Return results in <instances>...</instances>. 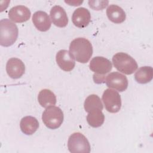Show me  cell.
Instances as JSON below:
<instances>
[{"label":"cell","instance_id":"1","mask_svg":"<svg viewBox=\"0 0 153 153\" xmlns=\"http://www.w3.org/2000/svg\"><path fill=\"white\" fill-rule=\"evenodd\" d=\"M69 53L75 60L85 63L88 62L93 54L91 43L86 38H76L70 44Z\"/></svg>","mask_w":153,"mask_h":153},{"label":"cell","instance_id":"2","mask_svg":"<svg viewBox=\"0 0 153 153\" xmlns=\"http://www.w3.org/2000/svg\"><path fill=\"white\" fill-rule=\"evenodd\" d=\"M89 67L90 70L94 72L93 75L94 82L100 84L105 82L106 78L105 75L112 70V65L108 59L102 56H96L91 60Z\"/></svg>","mask_w":153,"mask_h":153},{"label":"cell","instance_id":"3","mask_svg":"<svg viewBox=\"0 0 153 153\" xmlns=\"http://www.w3.org/2000/svg\"><path fill=\"white\" fill-rule=\"evenodd\" d=\"M18 28L16 25L7 19L0 21V44L3 47H10L17 40Z\"/></svg>","mask_w":153,"mask_h":153},{"label":"cell","instance_id":"4","mask_svg":"<svg viewBox=\"0 0 153 153\" xmlns=\"http://www.w3.org/2000/svg\"><path fill=\"white\" fill-rule=\"evenodd\" d=\"M112 62L114 67L120 72L126 75L134 73L137 69L136 60L127 53L120 52L114 55Z\"/></svg>","mask_w":153,"mask_h":153},{"label":"cell","instance_id":"5","mask_svg":"<svg viewBox=\"0 0 153 153\" xmlns=\"http://www.w3.org/2000/svg\"><path fill=\"white\" fill-rule=\"evenodd\" d=\"M64 115L62 109L55 106L47 108L42 115V120L45 126L50 129L59 128L63 121Z\"/></svg>","mask_w":153,"mask_h":153},{"label":"cell","instance_id":"6","mask_svg":"<svg viewBox=\"0 0 153 153\" xmlns=\"http://www.w3.org/2000/svg\"><path fill=\"white\" fill-rule=\"evenodd\" d=\"M68 148L72 153H89L91 150L90 143L82 133L72 134L68 141Z\"/></svg>","mask_w":153,"mask_h":153},{"label":"cell","instance_id":"7","mask_svg":"<svg viewBox=\"0 0 153 153\" xmlns=\"http://www.w3.org/2000/svg\"><path fill=\"white\" fill-rule=\"evenodd\" d=\"M105 109L111 113L118 112L121 107V99L118 92L111 88L106 89L102 95Z\"/></svg>","mask_w":153,"mask_h":153},{"label":"cell","instance_id":"8","mask_svg":"<svg viewBox=\"0 0 153 153\" xmlns=\"http://www.w3.org/2000/svg\"><path fill=\"white\" fill-rule=\"evenodd\" d=\"M105 82L109 88H114L120 92L125 91L128 87L127 77L118 72H114L106 76Z\"/></svg>","mask_w":153,"mask_h":153},{"label":"cell","instance_id":"9","mask_svg":"<svg viewBox=\"0 0 153 153\" xmlns=\"http://www.w3.org/2000/svg\"><path fill=\"white\" fill-rule=\"evenodd\" d=\"M6 71L10 78L18 79L24 74L25 66L20 59L13 57L10 59L7 62Z\"/></svg>","mask_w":153,"mask_h":153},{"label":"cell","instance_id":"10","mask_svg":"<svg viewBox=\"0 0 153 153\" xmlns=\"http://www.w3.org/2000/svg\"><path fill=\"white\" fill-rule=\"evenodd\" d=\"M56 60L60 68L66 72L72 71L75 65V59L66 50H59L56 54Z\"/></svg>","mask_w":153,"mask_h":153},{"label":"cell","instance_id":"11","mask_svg":"<svg viewBox=\"0 0 153 153\" xmlns=\"http://www.w3.org/2000/svg\"><path fill=\"white\" fill-rule=\"evenodd\" d=\"M31 16L30 10L24 5L12 7L8 12L10 19L16 23H23L27 21Z\"/></svg>","mask_w":153,"mask_h":153},{"label":"cell","instance_id":"12","mask_svg":"<svg viewBox=\"0 0 153 153\" xmlns=\"http://www.w3.org/2000/svg\"><path fill=\"white\" fill-rule=\"evenodd\" d=\"M91 20L90 11L84 7H79L76 9L72 16L73 24L79 28L87 26Z\"/></svg>","mask_w":153,"mask_h":153},{"label":"cell","instance_id":"13","mask_svg":"<svg viewBox=\"0 0 153 153\" xmlns=\"http://www.w3.org/2000/svg\"><path fill=\"white\" fill-rule=\"evenodd\" d=\"M53 24L59 27H64L68 23V17L63 8L59 5L53 7L50 12Z\"/></svg>","mask_w":153,"mask_h":153},{"label":"cell","instance_id":"14","mask_svg":"<svg viewBox=\"0 0 153 153\" xmlns=\"http://www.w3.org/2000/svg\"><path fill=\"white\" fill-rule=\"evenodd\" d=\"M32 22L36 28L41 32L47 31L51 25L50 17L43 11H36L33 14Z\"/></svg>","mask_w":153,"mask_h":153},{"label":"cell","instance_id":"15","mask_svg":"<svg viewBox=\"0 0 153 153\" xmlns=\"http://www.w3.org/2000/svg\"><path fill=\"white\" fill-rule=\"evenodd\" d=\"M108 18L113 23L119 24L126 20V14L124 10L118 5H110L106 10Z\"/></svg>","mask_w":153,"mask_h":153},{"label":"cell","instance_id":"16","mask_svg":"<svg viewBox=\"0 0 153 153\" xmlns=\"http://www.w3.org/2000/svg\"><path fill=\"white\" fill-rule=\"evenodd\" d=\"M20 127L24 134L32 135L38 130L39 123L36 118L32 116H26L21 120Z\"/></svg>","mask_w":153,"mask_h":153},{"label":"cell","instance_id":"17","mask_svg":"<svg viewBox=\"0 0 153 153\" xmlns=\"http://www.w3.org/2000/svg\"><path fill=\"white\" fill-rule=\"evenodd\" d=\"M39 103L43 108L54 106L56 103V97L54 93L48 89L41 90L38 96Z\"/></svg>","mask_w":153,"mask_h":153},{"label":"cell","instance_id":"18","mask_svg":"<svg viewBox=\"0 0 153 153\" xmlns=\"http://www.w3.org/2000/svg\"><path fill=\"white\" fill-rule=\"evenodd\" d=\"M153 78V69L151 66H142L134 74L135 80L139 84L150 82Z\"/></svg>","mask_w":153,"mask_h":153},{"label":"cell","instance_id":"19","mask_svg":"<svg viewBox=\"0 0 153 153\" xmlns=\"http://www.w3.org/2000/svg\"><path fill=\"white\" fill-rule=\"evenodd\" d=\"M105 121V115L102 111L99 109L94 110L90 112L87 116L88 124L94 128L100 127Z\"/></svg>","mask_w":153,"mask_h":153},{"label":"cell","instance_id":"20","mask_svg":"<svg viewBox=\"0 0 153 153\" xmlns=\"http://www.w3.org/2000/svg\"><path fill=\"white\" fill-rule=\"evenodd\" d=\"M86 112H90L94 110L99 109L102 111L103 104L100 97L96 94H90L85 100L84 103Z\"/></svg>","mask_w":153,"mask_h":153},{"label":"cell","instance_id":"21","mask_svg":"<svg viewBox=\"0 0 153 153\" xmlns=\"http://www.w3.org/2000/svg\"><path fill=\"white\" fill-rule=\"evenodd\" d=\"M108 1H89L88 4L90 8L94 10H102L108 5Z\"/></svg>","mask_w":153,"mask_h":153}]
</instances>
